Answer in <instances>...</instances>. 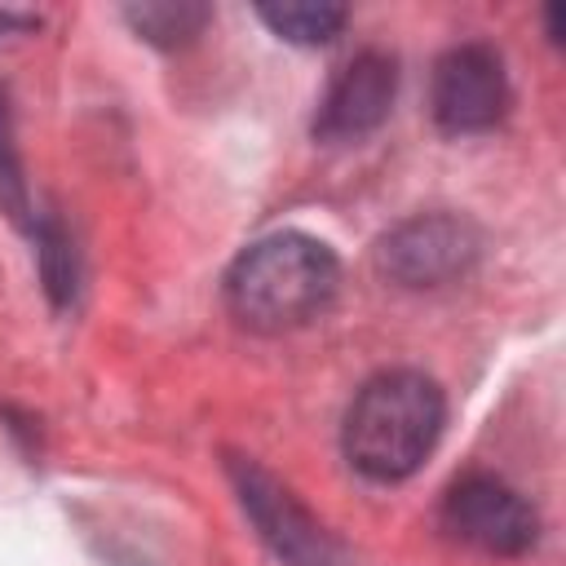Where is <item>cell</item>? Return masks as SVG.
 Instances as JSON below:
<instances>
[{
  "mask_svg": "<svg viewBox=\"0 0 566 566\" xmlns=\"http://www.w3.org/2000/svg\"><path fill=\"white\" fill-rule=\"evenodd\" d=\"M340 287L336 252L301 230L256 239L226 270V305L239 327L279 336L314 323Z\"/></svg>",
  "mask_w": 566,
  "mask_h": 566,
  "instance_id": "1",
  "label": "cell"
},
{
  "mask_svg": "<svg viewBox=\"0 0 566 566\" xmlns=\"http://www.w3.org/2000/svg\"><path fill=\"white\" fill-rule=\"evenodd\" d=\"M447 424V398L424 371H380L371 376L340 424L345 460L371 482L411 478L438 447Z\"/></svg>",
  "mask_w": 566,
  "mask_h": 566,
  "instance_id": "2",
  "label": "cell"
},
{
  "mask_svg": "<svg viewBox=\"0 0 566 566\" xmlns=\"http://www.w3.org/2000/svg\"><path fill=\"white\" fill-rule=\"evenodd\" d=\"M482 234L455 212H420L376 243V270L398 287H447L473 270Z\"/></svg>",
  "mask_w": 566,
  "mask_h": 566,
  "instance_id": "3",
  "label": "cell"
},
{
  "mask_svg": "<svg viewBox=\"0 0 566 566\" xmlns=\"http://www.w3.org/2000/svg\"><path fill=\"white\" fill-rule=\"evenodd\" d=\"M509 102H513L509 71L491 44H482V40L451 44L433 62L429 111L442 133H451V137L486 133L509 115Z\"/></svg>",
  "mask_w": 566,
  "mask_h": 566,
  "instance_id": "4",
  "label": "cell"
},
{
  "mask_svg": "<svg viewBox=\"0 0 566 566\" xmlns=\"http://www.w3.org/2000/svg\"><path fill=\"white\" fill-rule=\"evenodd\" d=\"M230 482L256 522L261 539L279 553L283 566H345V548L318 526V517L256 460L230 455Z\"/></svg>",
  "mask_w": 566,
  "mask_h": 566,
  "instance_id": "5",
  "label": "cell"
},
{
  "mask_svg": "<svg viewBox=\"0 0 566 566\" xmlns=\"http://www.w3.org/2000/svg\"><path fill=\"white\" fill-rule=\"evenodd\" d=\"M442 526L460 544H473L495 557H517L539 535V517L526 495L495 473H464L442 500Z\"/></svg>",
  "mask_w": 566,
  "mask_h": 566,
  "instance_id": "6",
  "label": "cell"
},
{
  "mask_svg": "<svg viewBox=\"0 0 566 566\" xmlns=\"http://www.w3.org/2000/svg\"><path fill=\"white\" fill-rule=\"evenodd\" d=\"M394 93H398V62L385 49L354 53L332 75V84L314 111V137L327 146L363 142L367 133H376L389 119Z\"/></svg>",
  "mask_w": 566,
  "mask_h": 566,
  "instance_id": "7",
  "label": "cell"
},
{
  "mask_svg": "<svg viewBox=\"0 0 566 566\" xmlns=\"http://www.w3.org/2000/svg\"><path fill=\"white\" fill-rule=\"evenodd\" d=\"M212 9L195 0H142L124 9V22L155 49H181L195 35H203Z\"/></svg>",
  "mask_w": 566,
  "mask_h": 566,
  "instance_id": "8",
  "label": "cell"
},
{
  "mask_svg": "<svg viewBox=\"0 0 566 566\" xmlns=\"http://www.w3.org/2000/svg\"><path fill=\"white\" fill-rule=\"evenodd\" d=\"M256 18L287 44H327L345 27L340 4H314V0H283V4H256Z\"/></svg>",
  "mask_w": 566,
  "mask_h": 566,
  "instance_id": "9",
  "label": "cell"
},
{
  "mask_svg": "<svg viewBox=\"0 0 566 566\" xmlns=\"http://www.w3.org/2000/svg\"><path fill=\"white\" fill-rule=\"evenodd\" d=\"M35 243H40V270H44V283H49L53 301H66L71 287H75V265H71L66 234H62L57 226H44Z\"/></svg>",
  "mask_w": 566,
  "mask_h": 566,
  "instance_id": "10",
  "label": "cell"
}]
</instances>
